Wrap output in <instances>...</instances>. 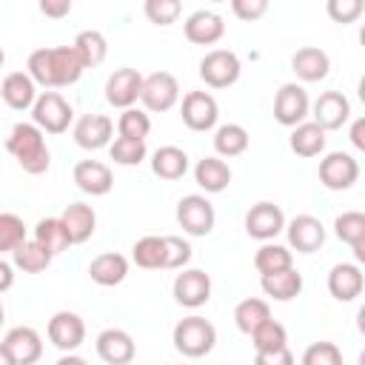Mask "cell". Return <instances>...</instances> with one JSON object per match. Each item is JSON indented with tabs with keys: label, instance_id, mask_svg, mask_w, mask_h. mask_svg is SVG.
Returning <instances> with one entry per match:
<instances>
[{
	"label": "cell",
	"instance_id": "cell-1",
	"mask_svg": "<svg viewBox=\"0 0 365 365\" xmlns=\"http://www.w3.org/2000/svg\"><path fill=\"white\" fill-rule=\"evenodd\" d=\"M83 63L71 46H46L34 48L26 63V74L34 80V86L43 88H63L74 86L83 77Z\"/></svg>",
	"mask_w": 365,
	"mask_h": 365
},
{
	"label": "cell",
	"instance_id": "cell-2",
	"mask_svg": "<svg viewBox=\"0 0 365 365\" xmlns=\"http://www.w3.org/2000/svg\"><path fill=\"white\" fill-rule=\"evenodd\" d=\"M6 151L31 177L46 174L51 165V151L46 145V134L34 123H14L6 137Z\"/></svg>",
	"mask_w": 365,
	"mask_h": 365
},
{
	"label": "cell",
	"instance_id": "cell-3",
	"mask_svg": "<svg viewBox=\"0 0 365 365\" xmlns=\"http://www.w3.org/2000/svg\"><path fill=\"white\" fill-rule=\"evenodd\" d=\"M171 342L174 348L188 356V359H200L205 354L214 351L217 345V328L200 317V314H191V317H182L177 325H174V334H171Z\"/></svg>",
	"mask_w": 365,
	"mask_h": 365
},
{
	"label": "cell",
	"instance_id": "cell-4",
	"mask_svg": "<svg viewBox=\"0 0 365 365\" xmlns=\"http://www.w3.org/2000/svg\"><path fill=\"white\" fill-rule=\"evenodd\" d=\"M71 120H74V108L60 91H40L37 94V100L31 106V123L43 134H63V131H68Z\"/></svg>",
	"mask_w": 365,
	"mask_h": 365
},
{
	"label": "cell",
	"instance_id": "cell-5",
	"mask_svg": "<svg viewBox=\"0 0 365 365\" xmlns=\"http://www.w3.org/2000/svg\"><path fill=\"white\" fill-rule=\"evenodd\" d=\"M177 222L188 237H208L214 231L217 214L214 205L208 202V197L202 194H185L177 202Z\"/></svg>",
	"mask_w": 365,
	"mask_h": 365
},
{
	"label": "cell",
	"instance_id": "cell-6",
	"mask_svg": "<svg viewBox=\"0 0 365 365\" xmlns=\"http://www.w3.org/2000/svg\"><path fill=\"white\" fill-rule=\"evenodd\" d=\"M242 63L231 48H211L202 60H200V77L205 86L211 88H228L240 80Z\"/></svg>",
	"mask_w": 365,
	"mask_h": 365
},
{
	"label": "cell",
	"instance_id": "cell-7",
	"mask_svg": "<svg viewBox=\"0 0 365 365\" xmlns=\"http://www.w3.org/2000/svg\"><path fill=\"white\" fill-rule=\"evenodd\" d=\"M180 100V83L174 74L168 71H154L148 77H143V88H140V103L145 106V111L163 114L171 111Z\"/></svg>",
	"mask_w": 365,
	"mask_h": 365
},
{
	"label": "cell",
	"instance_id": "cell-8",
	"mask_svg": "<svg viewBox=\"0 0 365 365\" xmlns=\"http://www.w3.org/2000/svg\"><path fill=\"white\" fill-rule=\"evenodd\" d=\"M308 114H311L308 91L299 83H282L279 91L274 94V120L285 128H294V125L305 123Z\"/></svg>",
	"mask_w": 365,
	"mask_h": 365
},
{
	"label": "cell",
	"instance_id": "cell-9",
	"mask_svg": "<svg viewBox=\"0 0 365 365\" xmlns=\"http://www.w3.org/2000/svg\"><path fill=\"white\" fill-rule=\"evenodd\" d=\"M319 182L331 191H348L359 180V163L348 151H331L319 160Z\"/></svg>",
	"mask_w": 365,
	"mask_h": 365
},
{
	"label": "cell",
	"instance_id": "cell-10",
	"mask_svg": "<svg viewBox=\"0 0 365 365\" xmlns=\"http://www.w3.org/2000/svg\"><path fill=\"white\" fill-rule=\"evenodd\" d=\"M285 231V214L277 202H257L245 211V234L259 240V242H271L277 234Z\"/></svg>",
	"mask_w": 365,
	"mask_h": 365
},
{
	"label": "cell",
	"instance_id": "cell-11",
	"mask_svg": "<svg viewBox=\"0 0 365 365\" xmlns=\"http://www.w3.org/2000/svg\"><path fill=\"white\" fill-rule=\"evenodd\" d=\"M180 117L191 131H211L220 120V106L208 91H188L180 103Z\"/></svg>",
	"mask_w": 365,
	"mask_h": 365
},
{
	"label": "cell",
	"instance_id": "cell-12",
	"mask_svg": "<svg viewBox=\"0 0 365 365\" xmlns=\"http://www.w3.org/2000/svg\"><path fill=\"white\" fill-rule=\"evenodd\" d=\"M46 334H48V342L54 348H60L63 354H74L83 345V339H86V322L74 311H57L48 319Z\"/></svg>",
	"mask_w": 365,
	"mask_h": 365
},
{
	"label": "cell",
	"instance_id": "cell-13",
	"mask_svg": "<svg viewBox=\"0 0 365 365\" xmlns=\"http://www.w3.org/2000/svg\"><path fill=\"white\" fill-rule=\"evenodd\" d=\"M171 294L177 305L182 308H200L211 299V277L202 268H182V274L174 277Z\"/></svg>",
	"mask_w": 365,
	"mask_h": 365
},
{
	"label": "cell",
	"instance_id": "cell-14",
	"mask_svg": "<svg viewBox=\"0 0 365 365\" xmlns=\"http://www.w3.org/2000/svg\"><path fill=\"white\" fill-rule=\"evenodd\" d=\"M311 117L325 134L336 131L351 120V100L342 91H322L311 106Z\"/></svg>",
	"mask_w": 365,
	"mask_h": 365
},
{
	"label": "cell",
	"instance_id": "cell-15",
	"mask_svg": "<svg viewBox=\"0 0 365 365\" xmlns=\"http://www.w3.org/2000/svg\"><path fill=\"white\" fill-rule=\"evenodd\" d=\"M71 137L86 151L106 148L114 140V120L106 117V114H83V117H77V123L71 128Z\"/></svg>",
	"mask_w": 365,
	"mask_h": 365
},
{
	"label": "cell",
	"instance_id": "cell-16",
	"mask_svg": "<svg viewBox=\"0 0 365 365\" xmlns=\"http://www.w3.org/2000/svg\"><path fill=\"white\" fill-rule=\"evenodd\" d=\"M288 245L299 254H314L325 245V225L314 214H297L294 220L285 222Z\"/></svg>",
	"mask_w": 365,
	"mask_h": 365
},
{
	"label": "cell",
	"instance_id": "cell-17",
	"mask_svg": "<svg viewBox=\"0 0 365 365\" xmlns=\"http://www.w3.org/2000/svg\"><path fill=\"white\" fill-rule=\"evenodd\" d=\"M140 88H143V74L131 66L117 68L108 80H106V100L114 108H134V103L140 100Z\"/></svg>",
	"mask_w": 365,
	"mask_h": 365
},
{
	"label": "cell",
	"instance_id": "cell-18",
	"mask_svg": "<svg viewBox=\"0 0 365 365\" xmlns=\"http://www.w3.org/2000/svg\"><path fill=\"white\" fill-rule=\"evenodd\" d=\"M94 348H97V356L106 365H128L137 356L134 336L128 331H123V328H106V331H100Z\"/></svg>",
	"mask_w": 365,
	"mask_h": 365
},
{
	"label": "cell",
	"instance_id": "cell-19",
	"mask_svg": "<svg viewBox=\"0 0 365 365\" xmlns=\"http://www.w3.org/2000/svg\"><path fill=\"white\" fill-rule=\"evenodd\" d=\"M182 31H185V40L194 46H214L225 34V20L211 9H197L194 14L185 17Z\"/></svg>",
	"mask_w": 365,
	"mask_h": 365
},
{
	"label": "cell",
	"instance_id": "cell-20",
	"mask_svg": "<svg viewBox=\"0 0 365 365\" xmlns=\"http://www.w3.org/2000/svg\"><path fill=\"white\" fill-rule=\"evenodd\" d=\"M71 177H74V185L83 194H91V197H103V194H108L114 188V174L100 160H80L74 165Z\"/></svg>",
	"mask_w": 365,
	"mask_h": 365
},
{
	"label": "cell",
	"instance_id": "cell-21",
	"mask_svg": "<svg viewBox=\"0 0 365 365\" xmlns=\"http://www.w3.org/2000/svg\"><path fill=\"white\" fill-rule=\"evenodd\" d=\"M365 288L362 268L356 262H336L328 271V291L336 302H354Z\"/></svg>",
	"mask_w": 365,
	"mask_h": 365
},
{
	"label": "cell",
	"instance_id": "cell-22",
	"mask_svg": "<svg viewBox=\"0 0 365 365\" xmlns=\"http://www.w3.org/2000/svg\"><path fill=\"white\" fill-rule=\"evenodd\" d=\"M3 345L9 348L14 365H34L43 356V339L31 325H17L3 336Z\"/></svg>",
	"mask_w": 365,
	"mask_h": 365
},
{
	"label": "cell",
	"instance_id": "cell-23",
	"mask_svg": "<svg viewBox=\"0 0 365 365\" xmlns=\"http://www.w3.org/2000/svg\"><path fill=\"white\" fill-rule=\"evenodd\" d=\"M291 68L302 83H319L331 71V57L319 46H302L291 57Z\"/></svg>",
	"mask_w": 365,
	"mask_h": 365
},
{
	"label": "cell",
	"instance_id": "cell-24",
	"mask_svg": "<svg viewBox=\"0 0 365 365\" xmlns=\"http://www.w3.org/2000/svg\"><path fill=\"white\" fill-rule=\"evenodd\" d=\"M0 97L9 108L14 111H26L34 106L37 100V86L34 80L26 74V71H9L3 80H0Z\"/></svg>",
	"mask_w": 365,
	"mask_h": 365
},
{
	"label": "cell",
	"instance_id": "cell-25",
	"mask_svg": "<svg viewBox=\"0 0 365 365\" xmlns=\"http://www.w3.org/2000/svg\"><path fill=\"white\" fill-rule=\"evenodd\" d=\"M60 222H63V228H66V234H68V242H71V245H80V242L91 240V234H94V228H97V214H94V208L86 205V202H71V205L63 208Z\"/></svg>",
	"mask_w": 365,
	"mask_h": 365
},
{
	"label": "cell",
	"instance_id": "cell-26",
	"mask_svg": "<svg viewBox=\"0 0 365 365\" xmlns=\"http://www.w3.org/2000/svg\"><path fill=\"white\" fill-rule=\"evenodd\" d=\"M88 277H91V282H97L103 288H114L128 277V259L117 251L97 254L88 265Z\"/></svg>",
	"mask_w": 365,
	"mask_h": 365
},
{
	"label": "cell",
	"instance_id": "cell-27",
	"mask_svg": "<svg viewBox=\"0 0 365 365\" xmlns=\"http://www.w3.org/2000/svg\"><path fill=\"white\" fill-rule=\"evenodd\" d=\"M194 180L197 185L205 191V194H220L231 185V168L225 160H220L217 154L214 157H202L197 165H194Z\"/></svg>",
	"mask_w": 365,
	"mask_h": 365
},
{
	"label": "cell",
	"instance_id": "cell-28",
	"mask_svg": "<svg viewBox=\"0 0 365 365\" xmlns=\"http://www.w3.org/2000/svg\"><path fill=\"white\" fill-rule=\"evenodd\" d=\"M334 234H336V240H342L354 248L356 262L365 259V214L362 211H342L334 220Z\"/></svg>",
	"mask_w": 365,
	"mask_h": 365
},
{
	"label": "cell",
	"instance_id": "cell-29",
	"mask_svg": "<svg viewBox=\"0 0 365 365\" xmlns=\"http://www.w3.org/2000/svg\"><path fill=\"white\" fill-rule=\"evenodd\" d=\"M259 285H262L265 297H271L277 302H291L302 294V274L297 268H285V271L259 277Z\"/></svg>",
	"mask_w": 365,
	"mask_h": 365
},
{
	"label": "cell",
	"instance_id": "cell-30",
	"mask_svg": "<svg viewBox=\"0 0 365 365\" xmlns=\"http://www.w3.org/2000/svg\"><path fill=\"white\" fill-rule=\"evenodd\" d=\"M325 143H328V137L314 120H305V123L294 125L291 137H288V145L297 157H319L325 151Z\"/></svg>",
	"mask_w": 365,
	"mask_h": 365
},
{
	"label": "cell",
	"instance_id": "cell-31",
	"mask_svg": "<svg viewBox=\"0 0 365 365\" xmlns=\"http://www.w3.org/2000/svg\"><path fill=\"white\" fill-rule=\"evenodd\" d=\"M151 171L160 180H182L188 171V154L177 145H160L151 154Z\"/></svg>",
	"mask_w": 365,
	"mask_h": 365
},
{
	"label": "cell",
	"instance_id": "cell-32",
	"mask_svg": "<svg viewBox=\"0 0 365 365\" xmlns=\"http://www.w3.org/2000/svg\"><path fill=\"white\" fill-rule=\"evenodd\" d=\"M71 48L77 51L83 68H94V66H100V63L106 60V54H108V40H106L103 31L86 29V31H80V34L74 37Z\"/></svg>",
	"mask_w": 365,
	"mask_h": 365
},
{
	"label": "cell",
	"instance_id": "cell-33",
	"mask_svg": "<svg viewBox=\"0 0 365 365\" xmlns=\"http://www.w3.org/2000/svg\"><path fill=\"white\" fill-rule=\"evenodd\" d=\"M248 143H251V137H248L245 125H240V123H222L214 131V151H217L220 160L222 157L231 160V157L245 154L248 151Z\"/></svg>",
	"mask_w": 365,
	"mask_h": 365
},
{
	"label": "cell",
	"instance_id": "cell-34",
	"mask_svg": "<svg viewBox=\"0 0 365 365\" xmlns=\"http://www.w3.org/2000/svg\"><path fill=\"white\" fill-rule=\"evenodd\" d=\"M254 268L259 271V277L294 268V251L288 245H279V242H262L259 251L254 254Z\"/></svg>",
	"mask_w": 365,
	"mask_h": 365
},
{
	"label": "cell",
	"instance_id": "cell-35",
	"mask_svg": "<svg viewBox=\"0 0 365 365\" xmlns=\"http://www.w3.org/2000/svg\"><path fill=\"white\" fill-rule=\"evenodd\" d=\"M34 242L43 245L51 257L63 254V251L71 245V242H68V234H66V228H63V222H60V217H43V220L34 225Z\"/></svg>",
	"mask_w": 365,
	"mask_h": 365
},
{
	"label": "cell",
	"instance_id": "cell-36",
	"mask_svg": "<svg viewBox=\"0 0 365 365\" xmlns=\"http://www.w3.org/2000/svg\"><path fill=\"white\" fill-rule=\"evenodd\" d=\"M265 319H271V305H268L265 299H259V297H245V299L237 302V308H234V322H237V328H240L242 334L257 331Z\"/></svg>",
	"mask_w": 365,
	"mask_h": 365
},
{
	"label": "cell",
	"instance_id": "cell-37",
	"mask_svg": "<svg viewBox=\"0 0 365 365\" xmlns=\"http://www.w3.org/2000/svg\"><path fill=\"white\" fill-rule=\"evenodd\" d=\"M11 259H14V268H20L23 274H40V271H46L51 265L54 257L43 245H37L34 240H26L23 245H17L11 251Z\"/></svg>",
	"mask_w": 365,
	"mask_h": 365
},
{
	"label": "cell",
	"instance_id": "cell-38",
	"mask_svg": "<svg viewBox=\"0 0 365 365\" xmlns=\"http://www.w3.org/2000/svg\"><path fill=\"white\" fill-rule=\"evenodd\" d=\"M248 336H251V345H254L257 354H262V351H277V348H288V331H285V325L277 322V319H265V322H262L257 331H251Z\"/></svg>",
	"mask_w": 365,
	"mask_h": 365
},
{
	"label": "cell",
	"instance_id": "cell-39",
	"mask_svg": "<svg viewBox=\"0 0 365 365\" xmlns=\"http://www.w3.org/2000/svg\"><path fill=\"white\" fill-rule=\"evenodd\" d=\"M148 131H151V117H148L143 108H125V111L120 114V120H117V134L125 137V140H140V143H145Z\"/></svg>",
	"mask_w": 365,
	"mask_h": 365
},
{
	"label": "cell",
	"instance_id": "cell-40",
	"mask_svg": "<svg viewBox=\"0 0 365 365\" xmlns=\"http://www.w3.org/2000/svg\"><path fill=\"white\" fill-rule=\"evenodd\" d=\"M131 259L145 268V271H154V268H163V237H140L131 248Z\"/></svg>",
	"mask_w": 365,
	"mask_h": 365
},
{
	"label": "cell",
	"instance_id": "cell-41",
	"mask_svg": "<svg viewBox=\"0 0 365 365\" xmlns=\"http://www.w3.org/2000/svg\"><path fill=\"white\" fill-rule=\"evenodd\" d=\"M26 240H29L26 237V222L11 211H0V257L11 254Z\"/></svg>",
	"mask_w": 365,
	"mask_h": 365
},
{
	"label": "cell",
	"instance_id": "cell-42",
	"mask_svg": "<svg viewBox=\"0 0 365 365\" xmlns=\"http://www.w3.org/2000/svg\"><path fill=\"white\" fill-rule=\"evenodd\" d=\"M191 262V242L177 237V234H165L163 237V268L165 271H180Z\"/></svg>",
	"mask_w": 365,
	"mask_h": 365
},
{
	"label": "cell",
	"instance_id": "cell-43",
	"mask_svg": "<svg viewBox=\"0 0 365 365\" xmlns=\"http://www.w3.org/2000/svg\"><path fill=\"white\" fill-rule=\"evenodd\" d=\"M108 154H111V160H114L117 165H140V163L145 160L148 148H145V143H140V140L117 137V140H111Z\"/></svg>",
	"mask_w": 365,
	"mask_h": 365
},
{
	"label": "cell",
	"instance_id": "cell-44",
	"mask_svg": "<svg viewBox=\"0 0 365 365\" xmlns=\"http://www.w3.org/2000/svg\"><path fill=\"white\" fill-rule=\"evenodd\" d=\"M299 365H342V351L336 342L319 339V342H311L305 348Z\"/></svg>",
	"mask_w": 365,
	"mask_h": 365
},
{
	"label": "cell",
	"instance_id": "cell-45",
	"mask_svg": "<svg viewBox=\"0 0 365 365\" xmlns=\"http://www.w3.org/2000/svg\"><path fill=\"white\" fill-rule=\"evenodd\" d=\"M143 11L154 26H171V23H177L182 6H180V0H145Z\"/></svg>",
	"mask_w": 365,
	"mask_h": 365
},
{
	"label": "cell",
	"instance_id": "cell-46",
	"mask_svg": "<svg viewBox=\"0 0 365 365\" xmlns=\"http://www.w3.org/2000/svg\"><path fill=\"white\" fill-rule=\"evenodd\" d=\"M325 11L334 23H354L365 11V3L362 0H328Z\"/></svg>",
	"mask_w": 365,
	"mask_h": 365
},
{
	"label": "cell",
	"instance_id": "cell-47",
	"mask_svg": "<svg viewBox=\"0 0 365 365\" xmlns=\"http://www.w3.org/2000/svg\"><path fill=\"white\" fill-rule=\"evenodd\" d=\"M231 11L240 20L254 23V20H259L268 11V0H231Z\"/></svg>",
	"mask_w": 365,
	"mask_h": 365
},
{
	"label": "cell",
	"instance_id": "cell-48",
	"mask_svg": "<svg viewBox=\"0 0 365 365\" xmlns=\"http://www.w3.org/2000/svg\"><path fill=\"white\" fill-rule=\"evenodd\" d=\"M294 354L291 348H277V351H262L254 354V365H294Z\"/></svg>",
	"mask_w": 365,
	"mask_h": 365
},
{
	"label": "cell",
	"instance_id": "cell-49",
	"mask_svg": "<svg viewBox=\"0 0 365 365\" xmlns=\"http://www.w3.org/2000/svg\"><path fill=\"white\" fill-rule=\"evenodd\" d=\"M40 11L54 20L66 17V14H71V0H40Z\"/></svg>",
	"mask_w": 365,
	"mask_h": 365
},
{
	"label": "cell",
	"instance_id": "cell-50",
	"mask_svg": "<svg viewBox=\"0 0 365 365\" xmlns=\"http://www.w3.org/2000/svg\"><path fill=\"white\" fill-rule=\"evenodd\" d=\"M351 143L356 151H365V117H356L351 125Z\"/></svg>",
	"mask_w": 365,
	"mask_h": 365
},
{
	"label": "cell",
	"instance_id": "cell-51",
	"mask_svg": "<svg viewBox=\"0 0 365 365\" xmlns=\"http://www.w3.org/2000/svg\"><path fill=\"white\" fill-rule=\"evenodd\" d=\"M14 285V265L11 262H6L3 257H0V294L3 291H9Z\"/></svg>",
	"mask_w": 365,
	"mask_h": 365
},
{
	"label": "cell",
	"instance_id": "cell-52",
	"mask_svg": "<svg viewBox=\"0 0 365 365\" xmlns=\"http://www.w3.org/2000/svg\"><path fill=\"white\" fill-rule=\"evenodd\" d=\"M54 365H88V362H86L80 354H63V356H60Z\"/></svg>",
	"mask_w": 365,
	"mask_h": 365
},
{
	"label": "cell",
	"instance_id": "cell-53",
	"mask_svg": "<svg viewBox=\"0 0 365 365\" xmlns=\"http://www.w3.org/2000/svg\"><path fill=\"white\" fill-rule=\"evenodd\" d=\"M0 365H14V359H11V354H9V348L0 342Z\"/></svg>",
	"mask_w": 365,
	"mask_h": 365
},
{
	"label": "cell",
	"instance_id": "cell-54",
	"mask_svg": "<svg viewBox=\"0 0 365 365\" xmlns=\"http://www.w3.org/2000/svg\"><path fill=\"white\" fill-rule=\"evenodd\" d=\"M6 322V308H3V302H0V325Z\"/></svg>",
	"mask_w": 365,
	"mask_h": 365
},
{
	"label": "cell",
	"instance_id": "cell-55",
	"mask_svg": "<svg viewBox=\"0 0 365 365\" xmlns=\"http://www.w3.org/2000/svg\"><path fill=\"white\" fill-rule=\"evenodd\" d=\"M6 66V51H3V46H0V68Z\"/></svg>",
	"mask_w": 365,
	"mask_h": 365
}]
</instances>
